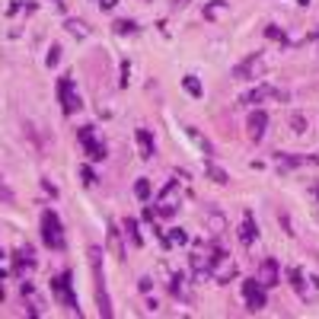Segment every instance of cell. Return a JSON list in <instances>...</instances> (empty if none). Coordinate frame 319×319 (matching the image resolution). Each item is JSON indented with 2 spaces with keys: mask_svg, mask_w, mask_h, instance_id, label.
Instances as JSON below:
<instances>
[{
  "mask_svg": "<svg viewBox=\"0 0 319 319\" xmlns=\"http://www.w3.org/2000/svg\"><path fill=\"white\" fill-rule=\"evenodd\" d=\"M90 268H93V281H96V303H99V316H112V303L106 297V278H103V249L90 246Z\"/></svg>",
  "mask_w": 319,
  "mask_h": 319,
  "instance_id": "cell-1",
  "label": "cell"
},
{
  "mask_svg": "<svg viewBox=\"0 0 319 319\" xmlns=\"http://www.w3.org/2000/svg\"><path fill=\"white\" fill-rule=\"evenodd\" d=\"M211 278H217V284H227V281H233L236 278V262L227 255V249L223 246H211Z\"/></svg>",
  "mask_w": 319,
  "mask_h": 319,
  "instance_id": "cell-2",
  "label": "cell"
},
{
  "mask_svg": "<svg viewBox=\"0 0 319 319\" xmlns=\"http://www.w3.org/2000/svg\"><path fill=\"white\" fill-rule=\"evenodd\" d=\"M182 205V182L179 179H169L166 188L157 195V205H153V211H157L160 217H173L176 211H179Z\"/></svg>",
  "mask_w": 319,
  "mask_h": 319,
  "instance_id": "cell-3",
  "label": "cell"
},
{
  "mask_svg": "<svg viewBox=\"0 0 319 319\" xmlns=\"http://www.w3.org/2000/svg\"><path fill=\"white\" fill-rule=\"evenodd\" d=\"M42 243L54 252H61L64 249V227H61V217L51 211H42Z\"/></svg>",
  "mask_w": 319,
  "mask_h": 319,
  "instance_id": "cell-4",
  "label": "cell"
},
{
  "mask_svg": "<svg viewBox=\"0 0 319 319\" xmlns=\"http://www.w3.org/2000/svg\"><path fill=\"white\" fill-rule=\"evenodd\" d=\"M58 103L64 115H77L83 108V99H80L77 86H73V77H61L58 80Z\"/></svg>",
  "mask_w": 319,
  "mask_h": 319,
  "instance_id": "cell-5",
  "label": "cell"
},
{
  "mask_svg": "<svg viewBox=\"0 0 319 319\" xmlns=\"http://www.w3.org/2000/svg\"><path fill=\"white\" fill-rule=\"evenodd\" d=\"M77 141L83 144V153H86V157H90L93 163H99V160H106V157H108L106 144L99 141V134H96V128H93V125L77 128Z\"/></svg>",
  "mask_w": 319,
  "mask_h": 319,
  "instance_id": "cell-6",
  "label": "cell"
},
{
  "mask_svg": "<svg viewBox=\"0 0 319 319\" xmlns=\"http://www.w3.org/2000/svg\"><path fill=\"white\" fill-rule=\"evenodd\" d=\"M51 290H54V297H58L61 307H67L71 313H77V316H80L77 294H73V287H71V275H67V271H61V275H54V278H51Z\"/></svg>",
  "mask_w": 319,
  "mask_h": 319,
  "instance_id": "cell-7",
  "label": "cell"
},
{
  "mask_svg": "<svg viewBox=\"0 0 319 319\" xmlns=\"http://www.w3.org/2000/svg\"><path fill=\"white\" fill-rule=\"evenodd\" d=\"M262 67H265V54L252 51L249 58H243L233 67V80H255V77H262Z\"/></svg>",
  "mask_w": 319,
  "mask_h": 319,
  "instance_id": "cell-8",
  "label": "cell"
},
{
  "mask_svg": "<svg viewBox=\"0 0 319 319\" xmlns=\"http://www.w3.org/2000/svg\"><path fill=\"white\" fill-rule=\"evenodd\" d=\"M268 99H287V93H281V90H275V86H268V83H262V86H252V90H246L240 96V103L243 106H259V103H268Z\"/></svg>",
  "mask_w": 319,
  "mask_h": 319,
  "instance_id": "cell-9",
  "label": "cell"
},
{
  "mask_svg": "<svg viewBox=\"0 0 319 319\" xmlns=\"http://www.w3.org/2000/svg\"><path fill=\"white\" fill-rule=\"evenodd\" d=\"M243 300H246V307L252 310V313H259V310H265V284L255 278V281H243Z\"/></svg>",
  "mask_w": 319,
  "mask_h": 319,
  "instance_id": "cell-10",
  "label": "cell"
},
{
  "mask_svg": "<svg viewBox=\"0 0 319 319\" xmlns=\"http://www.w3.org/2000/svg\"><path fill=\"white\" fill-rule=\"evenodd\" d=\"M246 128H249V138H252V141H262V138H265V131H268V115L262 112V108L249 112Z\"/></svg>",
  "mask_w": 319,
  "mask_h": 319,
  "instance_id": "cell-11",
  "label": "cell"
},
{
  "mask_svg": "<svg viewBox=\"0 0 319 319\" xmlns=\"http://www.w3.org/2000/svg\"><path fill=\"white\" fill-rule=\"evenodd\" d=\"M259 240V227H255V217L252 214H243V223H240V243L243 246H252V243Z\"/></svg>",
  "mask_w": 319,
  "mask_h": 319,
  "instance_id": "cell-12",
  "label": "cell"
},
{
  "mask_svg": "<svg viewBox=\"0 0 319 319\" xmlns=\"http://www.w3.org/2000/svg\"><path fill=\"white\" fill-rule=\"evenodd\" d=\"M188 265H192V271H195V278H208L211 275V255L208 252H192V259H188Z\"/></svg>",
  "mask_w": 319,
  "mask_h": 319,
  "instance_id": "cell-13",
  "label": "cell"
},
{
  "mask_svg": "<svg viewBox=\"0 0 319 319\" xmlns=\"http://www.w3.org/2000/svg\"><path fill=\"white\" fill-rule=\"evenodd\" d=\"M259 281L265 284V287H275V284H278V262L275 259H265L259 265Z\"/></svg>",
  "mask_w": 319,
  "mask_h": 319,
  "instance_id": "cell-14",
  "label": "cell"
},
{
  "mask_svg": "<svg viewBox=\"0 0 319 319\" xmlns=\"http://www.w3.org/2000/svg\"><path fill=\"white\" fill-rule=\"evenodd\" d=\"M134 141H138V147H141V157L150 160L153 157V134L147 131V128H138V131H134Z\"/></svg>",
  "mask_w": 319,
  "mask_h": 319,
  "instance_id": "cell-15",
  "label": "cell"
},
{
  "mask_svg": "<svg viewBox=\"0 0 319 319\" xmlns=\"http://www.w3.org/2000/svg\"><path fill=\"white\" fill-rule=\"evenodd\" d=\"M108 246H112V255L115 259H125V246H121V233L115 223H108Z\"/></svg>",
  "mask_w": 319,
  "mask_h": 319,
  "instance_id": "cell-16",
  "label": "cell"
},
{
  "mask_svg": "<svg viewBox=\"0 0 319 319\" xmlns=\"http://www.w3.org/2000/svg\"><path fill=\"white\" fill-rule=\"evenodd\" d=\"M287 278H290V287H294L297 294H300L303 300H307L310 290H307V281H303V271H300V268H290V271H287Z\"/></svg>",
  "mask_w": 319,
  "mask_h": 319,
  "instance_id": "cell-17",
  "label": "cell"
},
{
  "mask_svg": "<svg viewBox=\"0 0 319 319\" xmlns=\"http://www.w3.org/2000/svg\"><path fill=\"white\" fill-rule=\"evenodd\" d=\"M182 90H185L192 99H201V93H205V90H201V83H198V77H192V73L182 77Z\"/></svg>",
  "mask_w": 319,
  "mask_h": 319,
  "instance_id": "cell-18",
  "label": "cell"
},
{
  "mask_svg": "<svg viewBox=\"0 0 319 319\" xmlns=\"http://www.w3.org/2000/svg\"><path fill=\"white\" fill-rule=\"evenodd\" d=\"M125 230H128V240H131L134 246H144V236H141L138 220H134V217H125Z\"/></svg>",
  "mask_w": 319,
  "mask_h": 319,
  "instance_id": "cell-19",
  "label": "cell"
},
{
  "mask_svg": "<svg viewBox=\"0 0 319 319\" xmlns=\"http://www.w3.org/2000/svg\"><path fill=\"white\" fill-rule=\"evenodd\" d=\"M13 259H16V271L35 268V259H32V252H29V249H23V252H16V255H13Z\"/></svg>",
  "mask_w": 319,
  "mask_h": 319,
  "instance_id": "cell-20",
  "label": "cell"
},
{
  "mask_svg": "<svg viewBox=\"0 0 319 319\" xmlns=\"http://www.w3.org/2000/svg\"><path fill=\"white\" fill-rule=\"evenodd\" d=\"M150 192H153V188H150V182H147V179L134 182V195H138V201H144V205H147V201H150Z\"/></svg>",
  "mask_w": 319,
  "mask_h": 319,
  "instance_id": "cell-21",
  "label": "cell"
},
{
  "mask_svg": "<svg viewBox=\"0 0 319 319\" xmlns=\"http://www.w3.org/2000/svg\"><path fill=\"white\" fill-rule=\"evenodd\" d=\"M67 32H71V35H77V38H86V35H90V29H86L80 19H67Z\"/></svg>",
  "mask_w": 319,
  "mask_h": 319,
  "instance_id": "cell-22",
  "label": "cell"
},
{
  "mask_svg": "<svg viewBox=\"0 0 319 319\" xmlns=\"http://www.w3.org/2000/svg\"><path fill=\"white\" fill-rule=\"evenodd\" d=\"M208 179H214L217 182V185H227V173H223V169L220 166H214V163H208Z\"/></svg>",
  "mask_w": 319,
  "mask_h": 319,
  "instance_id": "cell-23",
  "label": "cell"
},
{
  "mask_svg": "<svg viewBox=\"0 0 319 319\" xmlns=\"http://www.w3.org/2000/svg\"><path fill=\"white\" fill-rule=\"evenodd\" d=\"M115 32H118V35H134V32H138V23H131V19H118V23H115Z\"/></svg>",
  "mask_w": 319,
  "mask_h": 319,
  "instance_id": "cell-24",
  "label": "cell"
},
{
  "mask_svg": "<svg viewBox=\"0 0 319 319\" xmlns=\"http://www.w3.org/2000/svg\"><path fill=\"white\" fill-rule=\"evenodd\" d=\"M220 13H227V3H223V0H217V3H208V6H205V16H208V19L220 16Z\"/></svg>",
  "mask_w": 319,
  "mask_h": 319,
  "instance_id": "cell-25",
  "label": "cell"
},
{
  "mask_svg": "<svg viewBox=\"0 0 319 319\" xmlns=\"http://www.w3.org/2000/svg\"><path fill=\"white\" fill-rule=\"evenodd\" d=\"M166 240H169V246H185V243H188V233H185V230H173Z\"/></svg>",
  "mask_w": 319,
  "mask_h": 319,
  "instance_id": "cell-26",
  "label": "cell"
},
{
  "mask_svg": "<svg viewBox=\"0 0 319 319\" xmlns=\"http://www.w3.org/2000/svg\"><path fill=\"white\" fill-rule=\"evenodd\" d=\"M290 128H294L297 134H303V131H307V118H303L300 112H290Z\"/></svg>",
  "mask_w": 319,
  "mask_h": 319,
  "instance_id": "cell-27",
  "label": "cell"
},
{
  "mask_svg": "<svg viewBox=\"0 0 319 319\" xmlns=\"http://www.w3.org/2000/svg\"><path fill=\"white\" fill-rule=\"evenodd\" d=\"M185 134H188V138H192V141H195V144H198V147H201V150H205V153H211V144H208V141L201 138V134L195 131V128H185Z\"/></svg>",
  "mask_w": 319,
  "mask_h": 319,
  "instance_id": "cell-28",
  "label": "cell"
},
{
  "mask_svg": "<svg viewBox=\"0 0 319 319\" xmlns=\"http://www.w3.org/2000/svg\"><path fill=\"white\" fill-rule=\"evenodd\" d=\"M80 179H83V185H96V173L90 166H80Z\"/></svg>",
  "mask_w": 319,
  "mask_h": 319,
  "instance_id": "cell-29",
  "label": "cell"
},
{
  "mask_svg": "<svg viewBox=\"0 0 319 319\" xmlns=\"http://www.w3.org/2000/svg\"><path fill=\"white\" fill-rule=\"evenodd\" d=\"M45 64H48V67H58V64H61V48H58V45H51V51H48V58H45Z\"/></svg>",
  "mask_w": 319,
  "mask_h": 319,
  "instance_id": "cell-30",
  "label": "cell"
},
{
  "mask_svg": "<svg viewBox=\"0 0 319 319\" xmlns=\"http://www.w3.org/2000/svg\"><path fill=\"white\" fill-rule=\"evenodd\" d=\"M265 35H268V38H278V42H284V45H287V35H284V32L278 29V26H268V29H265Z\"/></svg>",
  "mask_w": 319,
  "mask_h": 319,
  "instance_id": "cell-31",
  "label": "cell"
},
{
  "mask_svg": "<svg viewBox=\"0 0 319 319\" xmlns=\"http://www.w3.org/2000/svg\"><path fill=\"white\" fill-rule=\"evenodd\" d=\"M128 80H131V64L121 61V86H128Z\"/></svg>",
  "mask_w": 319,
  "mask_h": 319,
  "instance_id": "cell-32",
  "label": "cell"
},
{
  "mask_svg": "<svg viewBox=\"0 0 319 319\" xmlns=\"http://www.w3.org/2000/svg\"><path fill=\"white\" fill-rule=\"evenodd\" d=\"M153 287V281H150V278H141V290H144V294H147V290H150Z\"/></svg>",
  "mask_w": 319,
  "mask_h": 319,
  "instance_id": "cell-33",
  "label": "cell"
},
{
  "mask_svg": "<svg viewBox=\"0 0 319 319\" xmlns=\"http://www.w3.org/2000/svg\"><path fill=\"white\" fill-rule=\"evenodd\" d=\"M99 6H103V10H112V6H118V0H99Z\"/></svg>",
  "mask_w": 319,
  "mask_h": 319,
  "instance_id": "cell-34",
  "label": "cell"
},
{
  "mask_svg": "<svg viewBox=\"0 0 319 319\" xmlns=\"http://www.w3.org/2000/svg\"><path fill=\"white\" fill-rule=\"evenodd\" d=\"M188 3V0H173V6H185Z\"/></svg>",
  "mask_w": 319,
  "mask_h": 319,
  "instance_id": "cell-35",
  "label": "cell"
},
{
  "mask_svg": "<svg viewBox=\"0 0 319 319\" xmlns=\"http://www.w3.org/2000/svg\"><path fill=\"white\" fill-rule=\"evenodd\" d=\"M51 3H58V6H61V10H64V0H51Z\"/></svg>",
  "mask_w": 319,
  "mask_h": 319,
  "instance_id": "cell-36",
  "label": "cell"
},
{
  "mask_svg": "<svg viewBox=\"0 0 319 319\" xmlns=\"http://www.w3.org/2000/svg\"><path fill=\"white\" fill-rule=\"evenodd\" d=\"M0 300H3V287H0Z\"/></svg>",
  "mask_w": 319,
  "mask_h": 319,
  "instance_id": "cell-37",
  "label": "cell"
},
{
  "mask_svg": "<svg viewBox=\"0 0 319 319\" xmlns=\"http://www.w3.org/2000/svg\"><path fill=\"white\" fill-rule=\"evenodd\" d=\"M316 198H319V185H316Z\"/></svg>",
  "mask_w": 319,
  "mask_h": 319,
  "instance_id": "cell-38",
  "label": "cell"
},
{
  "mask_svg": "<svg viewBox=\"0 0 319 319\" xmlns=\"http://www.w3.org/2000/svg\"><path fill=\"white\" fill-rule=\"evenodd\" d=\"M316 42H319V32H316Z\"/></svg>",
  "mask_w": 319,
  "mask_h": 319,
  "instance_id": "cell-39",
  "label": "cell"
}]
</instances>
